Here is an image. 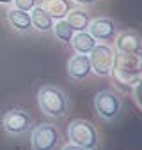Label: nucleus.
<instances>
[{
  "mask_svg": "<svg viewBox=\"0 0 142 150\" xmlns=\"http://www.w3.org/2000/svg\"><path fill=\"white\" fill-rule=\"evenodd\" d=\"M140 69L142 60L138 53H117L114 60V74L121 83L137 85L140 83Z\"/></svg>",
  "mask_w": 142,
  "mask_h": 150,
  "instance_id": "f257e3e1",
  "label": "nucleus"
},
{
  "mask_svg": "<svg viewBox=\"0 0 142 150\" xmlns=\"http://www.w3.org/2000/svg\"><path fill=\"white\" fill-rule=\"evenodd\" d=\"M39 108L50 117H62L67 110V101L62 90L55 87H43L37 92Z\"/></svg>",
  "mask_w": 142,
  "mask_h": 150,
  "instance_id": "f03ea898",
  "label": "nucleus"
},
{
  "mask_svg": "<svg viewBox=\"0 0 142 150\" xmlns=\"http://www.w3.org/2000/svg\"><path fill=\"white\" fill-rule=\"evenodd\" d=\"M71 143L85 146V148H96L98 146V132L94 125L87 120H73L67 129Z\"/></svg>",
  "mask_w": 142,
  "mask_h": 150,
  "instance_id": "7ed1b4c3",
  "label": "nucleus"
},
{
  "mask_svg": "<svg viewBox=\"0 0 142 150\" xmlns=\"http://www.w3.org/2000/svg\"><path fill=\"white\" fill-rule=\"evenodd\" d=\"M87 55H89L91 69L98 74V76H108V74L112 72L115 55H114V51L108 46H105V44H94V48Z\"/></svg>",
  "mask_w": 142,
  "mask_h": 150,
  "instance_id": "20e7f679",
  "label": "nucleus"
},
{
  "mask_svg": "<svg viewBox=\"0 0 142 150\" xmlns=\"http://www.w3.org/2000/svg\"><path fill=\"white\" fill-rule=\"evenodd\" d=\"M94 108H96V111H98L103 118L112 120V118H115V117L119 115V111H121V101H119V97H117L114 92L103 90V92L96 94V97H94Z\"/></svg>",
  "mask_w": 142,
  "mask_h": 150,
  "instance_id": "39448f33",
  "label": "nucleus"
},
{
  "mask_svg": "<svg viewBox=\"0 0 142 150\" xmlns=\"http://www.w3.org/2000/svg\"><path fill=\"white\" fill-rule=\"evenodd\" d=\"M60 136L53 125H37L32 132V146L34 150H53L59 143Z\"/></svg>",
  "mask_w": 142,
  "mask_h": 150,
  "instance_id": "423d86ee",
  "label": "nucleus"
},
{
  "mask_svg": "<svg viewBox=\"0 0 142 150\" xmlns=\"http://www.w3.org/2000/svg\"><path fill=\"white\" fill-rule=\"evenodd\" d=\"M30 125V115L20 110H13L4 117V129L11 134H20Z\"/></svg>",
  "mask_w": 142,
  "mask_h": 150,
  "instance_id": "0eeeda50",
  "label": "nucleus"
},
{
  "mask_svg": "<svg viewBox=\"0 0 142 150\" xmlns=\"http://www.w3.org/2000/svg\"><path fill=\"white\" fill-rule=\"evenodd\" d=\"M87 28H89V34L98 41H112L115 37V25L107 18L94 20L93 23H89Z\"/></svg>",
  "mask_w": 142,
  "mask_h": 150,
  "instance_id": "6e6552de",
  "label": "nucleus"
},
{
  "mask_svg": "<svg viewBox=\"0 0 142 150\" xmlns=\"http://www.w3.org/2000/svg\"><path fill=\"white\" fill-rule=\"evenodd\" d=\"M91 62H89V55H75L73 58H71L67 62V72H69V76L71 78H75V80H84L87 78L89 74H91Z\"/></svg>",
  "mask_w": 142,
  "mask_h": 150,
  "instance_id": "1a4fd4ad",
  "label": "nucleus"
},
{
  "mask_svg": "<svg viewBox=\"0 0 142 150\" xmlns=\"http://www.w3.org/2000/svg\"><path fill=\"white\" fill-rule=\"evenodd\" d=\"M115 48L121 53H140V37L135 32H123L115 39Z\"/></svg>",
  "mask_w": 142,
  "mask_h": 150,
  "instance_id": "9d476101",
  "label": "nucleus"
},
{
  "mask_svg": "<svg viewBox=\"0 0 142 150\" xmlns=\"http://www.w3.org/2000/svg\"><path fill=\"white\" fill-rule=\"evenodd\" d=\"M41 7L52 16V20H62L71 11V2L69 0H43Z\"/></svg>",
  "mask_w": 142,
  "mask_h": 150,
  "instance_id": "9b49d317",
  "label": "nucleus"
},
{
  "mask_svg": "<svg viewBox=\"0 0 142 150\" xmlns=\"http://www.w3.org/2000/svg\"><path fill=\"white\" fill-rule=\"evenodd\" d=\"M71 41H73V48H75V51L84 53V55H87V53L94 48V44H96V39H94L89 32H85V30H80V32L73 34Z\"/></svg>",
  "mask_w": 142,
  "mask_h": 150,
  "instance_id": "f8f14e48",
  "label": "nucleus"
},
{
  "mask_svg": "<svg viewBox=\"0 0 142 150\" xmlns=\"http://www.w3.org/2000/svg\"><path fill=\"white\" fill-rule=\"evenodd\" d=\"M30 21H32V25H34L39 32H48V30H52V27H53L52 16H50L43 7H34V9H32V13H30Z\"/></svg>",
  "mask_w": 142,
  "mask_h": 150,
  "instance_id": "ddd939ff",
  "label": "nucleus"
},
{
  "mask_svg": "<svg viewBox=\"0 0 142 150\" xmlns=\"http://www.w3.org/2000/svg\"><path fill=\"white\" fill-rule=\"evenodd\" d=\"M7 20L16 30H29L32 27L30 14L27 11H22V9H11L7 13Z\"/></svg>",
  "mask_w": 142,
  "mask_h": 150,
  "instance_id": "4468645a",
  "label": "nucleus"
},
{
  "mask_svg": "<svg viewBox=\"0 0 142 150\" xmlns=\"http://www.w3.org/2000/svg\"><path fill=\"white\" fill-rule=\"evenodd\" d=\"M66 21L71 25V28L77 30V32L85 30V28L89 27V16H87L84 11H80V9L69 11V13L66 14Z\"/></svg>",
  "mask_w": 142,
  "mask_h": 150,
  "instance_id": "2eb2a0df",
  "label": "nucleus"
},
{
  "mask_svg": "<svg viewBox=\"0 0 142 150\" xmlns=\"http://www.w3.org/2000/svg\"><path fill=\"white\" fill-rule=\"evenodd\" d=\"M53 32H55V35H57V39L59 41H62V42H69L71 41V37H73V34H75V30L71 28V25L62 18V20H57V23H53Z\"/></svg>",
  "mask_w": 142,
  "mask_h": 150,
  "instance_id": "dca6fc26",
  "label": "nucleus"
},
{
  "mask_svg": "<svg viewBox=\"0 0 142 150\" xmlns=\"http://www.w3.org/2000/svg\"><path fill=\"white\" fill-rule=\"evenodd\" d=\"M16 9H22V11H32L36 7V0H13Z\"/></svg>",
  "mask_w": 142,
  "mask_h": 150,
  "instance_id": "f3484780",
  "label": "nucleus"
},
{
  "mask_svg": "<svg viewBox=\"0 0 142 150\" xmlns=\"http://www.w3.org/2000/svg\"><path fill=\"white\" fill-rule=\"evenodd\" d=\"M62 150H91V148H85V146H80V145H75V143H69Z\"/></svg>",
  "mask_w": 142,
  "mask_h": 150,
  "instance_id": "a211bd4d",
  "label": "nucleus"
},
{
  "mask_svg": "<svg viewBox=\"0 0 142 150\" xmlns=\"http://www.w3.org/2000/svg\"><path fill=\"white\" fill-rule=\"evenodd\" d=\"M77 4H82V6H89V4H94L96 0H75Z\"/></svg>",
  "mask_w": 142,
  "mask_h": 150,
  "instance_id": "6ab92c4d",
  "label": "nucleus"
},
{
  "mask_svg": "<svg viewBox=\"0 0 142 150\" xmlns=\"http://www.w3.org/2000/svg\"><path fill=\"white\" fill-rule=\"evenodd\" d=\"M13 0H0V4H11Z\"/></svg>",
  "mask_w": 142,
  "mask_h": 150,
  "instance_id": "aec40b11",
  "label": "nucleus"
}]
</instances>
